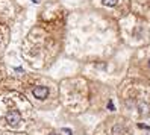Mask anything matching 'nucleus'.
<instances>
[{"label": "nucleus", "instance_id": "obj_5", "mask_svg": "<svg viewBox=\"0 0 150 135\" xmlns=\"http://www.w3.org/2000/svg\"><path fill=\"white\" fill-rule=\"evenodd\" d=\"M93 135H134V129L127 117L112 114L97 126Z\"/></svg>", "mask_w": 150, "mask_h": 135}, {"label": "nucleus", "instance_id": "obj_2", "mask_svg": "<svg viewBox=\"0 0 150 135\" xmlns=\"http://www.w3.org/2000/svg\"><path fill=\"white\" fill-rule=\"evenodd\" d=\"M37 120V109L15 90H0V131L26 132Z\"/></svg>", "mask_w": 150, "mask_h": 135}, {"label": "nucleus", "instance_id": "obj_6", "mask_svg": "<svg viewBox=\"0 0 150 135\" xmlns=\"http://www.w3.org/2000/svg\"><path fill=\"white\" fill-rule=\"evenodd\" d=\"M127 77L150 84V52H143L132 59Z\"/></svg>", "mask_w": 150, "mask_h": 135}, {"label": "nucleus", "instance_id": "obj_10", "mask_svg": "<svg viewBox=\"0 0 150 135\" xmlns=\"http://www.w3.org/2000/svg\"><path fill=\"white\" fill-rule=\"evenodd\" d=\"M117 2H118V0H102V5L109 6V8H114V6L117 5Z\"/></svg>", "mask_w": 150, "mask_h": 135}, {"label": "nucleus", "instance_id": "obj_7", "mask_svg": "<svg viewBox=\"0 0 150 135\" xmlns=\"http://www.w3.org/2000/svg\"><path fill=\"white\" fill-rule=\"evenodd\" d=\"M26 132H28V135H62V132L56 129L55 126H52L50 123L44 122V120H38V119L29 126V129Z\"/></svg>", "mask_w": 150, "mask_h": 135}, {"label": "nucleus", "instance_id": "obj_8", "mask_svg": "<svg viewBox=\"0 0 150 135\" xmlns=\"http://www.w3.org/2000/svg\"><path fill=\"white\" fill-rule=\"evenodd\" d=\"M8 77H9V73H8L6 67L2 64V62H0V90H5Z\"/></svg>", "mask_w": 150, "mask_h": 135}, {"label": "nucleus", "instance_id": "obj_3", "mask_svg": "<svg viewBox=\"0 0 150 135\" xmlns=\"http://www.w3.org/2000/svg\"><path fill=\"white\" fill-rule=\"evenodd\" d=\"M118 100L130 122L150 120V84L126 77L118 88Z\"/></svg>", "mask_w": 150, "mask_h": 135}, {"label": "nucleus", "instance_id": "obj_9", "mask_svg": "<svg viewBox=\"0 0 150 135\" xmlns=\"http://www.w3.org/2000/svg\"><path fill=\"white\" fill-rule=\"evenodd\" d=\"M6 41H8V33L3 28H0V56L3 55L5 47H6Z\"/></svg>", "mask_w": 150, "mask_h": 135}, {"label": "nucleus", "instance_id": "obj_11", "mask_svg": "<svg viewBox=\"0 0 150 135\" xmlns=\"http://www.w3.org/2000/svg\"><path fill=\"white\" fill-rule=\"evenodd\" d=\"M0 135H28V132H9V131H0Z\"/></svg>", "mask_w": 150, "mask_h": 135}, {"label": "nucleus", "instance_id": "obj_1", "mask_svg": "<svg viewBox=\"0 0 150 135\" xmlns=\"http://www.w3.org/2000/svg\"><path fill=\"white\" fill-rule=\"evenodd\" d=\"M5 90H15L24 94L37 111H50L61 105L59 84L41 73H9Z\"/></svg>", "mask_w": 150, "mask_h": 135}, {"label": "nucleus", "instance_id": "obj_4", "mask_svg": "<svg viewBox=\"0 0 150 135\" xmlns=\"http://www.w3.org/2000/svg\"><path fill=\"white\" fill-rule=\"evenodd\" d=\"M59 100L68 112L82 114L90 109L91 87L85 77H68L59 84Z\"/></svg>", "mask_w": 150, "mask_h": 135}]
</instances>
